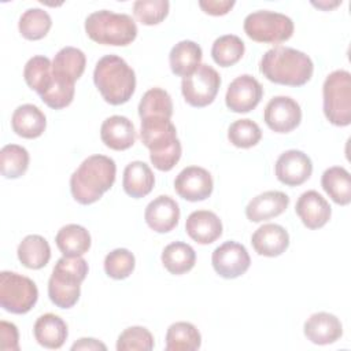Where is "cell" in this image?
<instances>
[{"mask_svg":"<svg viewBox=\"0 0 351 351\" xmlns=\"http://www.w3.org/2000/svg\"><path fill=\"white\" fill-rule=\"evenodd\" d=\"M259 71L274 84L302 86L311 80L314 64L311 58L304 52L277 45L263 53Z\"/></svg>","mask_w":351,"mask_h":351,"instance_id":"1","label":"cell"},{"mask_svg":"<svg viewBox=\"0 0 351 351\" xmlns=\"http://www.w3.org/2000/svg\"><path fill=\"white\" fill-rule=\"evenodd\" d=\"M117 165L106 155L88 156L70 177V191L75 202L88 206L97 202L115 182Z\"/></svg>","mask_w":351,"mask_h":351,"instance_id":"2","label":"cell"},{"mask_svg":"<svg viewBox=\"0 0 351 351\" xmlns=\"http://www.w3.org/2000/svg\"><path fill=\"white\" fill-rule=\"evenodd\" d=\"M140 138L149 149V159L155 169L170 171L181 159L182 147L170 119L163 117L141 119Z\"/></svg>","mask_w":351,"mask_h":351,"instance_id":"3","label":"cell"},{"mask_svg":"<svg viewBox=\"0 0 351 351\" xmlns=\"http://www.w3.org/2000/svg\"><path fill=\"white\" fill-rule=\"evenodd\" d=\"M93 82L108 104L121 106L134 93L136 74L121 56L106 55L95 66Z\"/></svg>","mask_w":351,"mask_h":351,"instance_id":"4","label":"cell"},{"mask_svg":"<svg viewBox=\"0 0 351 351\" xmlns=\"http://www.w3.org/2000/svg\"><path fill=\"white\" fill-rule=\"evenodd\" d=\"M88 263L82 256H62L53 266L48 280V296L59 308H71L80 299L81 282L88 274Z\"/></svg>","mask_w":351,"mask_h":351,"instance_id":"5","label":"cell"},{"mask_svg":"<svg viewBox=\"0 0 351 351\" xmlns=\"http://www.w3.org/2000/svg\"><path fill=\"white\" fill-rule=\"evenodd\" d=\"M85 32L95 43L114 47H126L137 37V26L132 16L108 10L89 14L85 19Z\"/></svg>","mask_w":351,"mask_h":351,"instance_id":"6","label":"cell"},{"mask_svg":"<svg viewBox=\"0 0 351 351\" xmlns=\"http://www.w3.org/2000/svg\"><path fill=\"white\" fill-rule=\"evenodd\" d=\"M322 103L326 119L335 126L351 123V74L335 70L324 81Z\"/></svg>","mask_w":351,"mask_h":351,"instance_id":"7","label":"cell"},{"mask_svg":"<svg viewBox=\"0 0 351 351\" xmlns=\"http://www.w3.org/2000/svg\"><path fill=\"white\" fill-rule=\"evenodd\" d=\"M245 34L263 44H280L289 40L293 34V22L289 16L269 10L251 12L244 19Z\"/></svg>","mask_w":351,"mask_h":351,"instance_id":"8","label":"cell"},{"mask_svg":"<svg viewBox=\"0 0 351 351\" xmlns=\"http://www.w3.org/2000/svg\"><path fill=\"white\" fill-rule=\"evenodd\" d=\"M38 299L33 280L14 271L0 273V306L12 314L29 313Z\"/></svg>","mask_w":351,"mask_h":351,"instance_id":"9","label":"cell"},{"mask_svg":"<svg viewBox=\"0 0 351 351\" xmlns=\"http://www.w3.org/2000/svg\"><path fill=\"white\" fill-rule=\"evenodd\" d=\"M219 86L218 71L208 64H200L195 73L182 78L181 92L189 106L202 108L214 101Z\"/></svg>","mask_w":351,"mask_h":351,"instance_id":"10","label":"cell"},{"mask_svg":"<svg viewBox=\"0 0 351 351\" xmlns=\"http://www.w3.org/2000/svg\"><path fill=\"white\" fill-rule=\"evenodd\" d=\"M211 263L218 276L232 280L243 276L248 270L251 258L243 244L236 241H225L214 250Z\"/></svg>","mask_w":351,"mask_h":351,"instance_id":"11","label":"cell"},{"mask_svg":"<svg viewBox=\"0 0 351 351\" xmlns=\"http://www.w3.org/2000/svg\"><path fill=\"white\" fill-rule=\"evenodd\" d=\"M263 119L267 128L276 133H289L302 121V108L289 96H276L265 107Z\"/></svg>","mask_w":351,"mask_h":351,"instance_id":"12","label":"cell"},{"mask_svg":"<svg viewBox=\"0 0 351 351\" xmlns=\"http://www.w3.org/2000/svg\"><path fill=\"white\" fill-rule=\"evenodd\" d=\"M262 96L263 88L259 81L250 74H243L229 84L225 104L233 112H250L259 104Z\"/></svg>","mask_w":351,"mask_h":351,"instance_id":"13","label":"cell"},{"mask_svg":"<svg viewBox=\"0 0 351 351\" xmlns=\"http://www.w3.org/2000/svg\"><path fill=\"white\" fill-rule=\"evenodd\" d=\"M213 188L214 182L211 174L199 166L182 169L174 180L176 192L188 202L206 200L213 193Z\"/></svg>","mask_w":351,"mask_h":351,"instance_id":"14","label":"cell"},{"mask_svg":"<svg viewBox=\"0 0 351 351\" xmlns=\"http://www.w3.org/2000/svg\"><path fill=\"white\" fill-rule=\"evenodd\" d=\"M274 171L277 180L284 185L298 186L310 178L313 162L307 154L299 149H288L278 156Z\"/></svg>","mask_w":351,"mask_h":351,"instance_id":"15","label":"cell"},{"mask_svg":"<svg viewBox=\"0 0 351 351\" xmlns=\"http://www.w3.org/2000/svg\"><path fill=\"white\" fill-rule=\"evenodd\" d=\"M144 219L154 232L167 233L178 223L180 206L173 197L160 195L148 203L144 211Z\"/></svg>","mask_w":351,"mask_h":351,"instance_id":"16","label":"cell"},{"mask_svg":"<svg viewBox=\"0 0 351 351\" xmlns=\"http://www.w3.org/2000/svg\"><path fill=\"white\" fill-rule=\"evenodd\" d=\"M295 211L303 225L308 229H319L328 223L332 208L326 199L317 191L303 192L295 206Z\"/></svg>","mask_w":351,"mask_h":351,"instance_id":"17","label":"cell"},{"mask_svg":"<svg viewBox=\"0 0 351 351\" xmlns=\"http://www.w3.org/2000/svg\"><path fill=\"white\" fill-rule=\"evenodd\" d=\"M303 332L311 343L326 346L337 341L343 336V325L336 315L319 311L311 314L306 319Z\"/></svg>","mask_w":351,"mask_h":351,"instance_id":"18","label":"cell"},{"mask_svg":"<svg viewBox=\"0 0 351 351\" xmlns=\"http://www.w3.org/2000/svg\"><path fill=\"white\" fill-rule=\"evenodd\" d=\"M251 244L256 254L274 258L284 254L289 247V234L281 225L265 223L254 232Z\"/></svg>","mask_w":351,"mask_h":351,"instance_id":"19","label":"cell"},{"mask_svg":"<svg viewBox=\"0 0 351 351\" xmlns=\"http://www.w3.org/2000/svg\"><path fill=\"white\" fill-rule=\"evenodd\" d=\"M100 138L110 149L125 151L136 143V129L129 118L112 115L101 123Z\"/></svg>","mask_w":351,"mask_h":351,"instance_id":"20","label":"cell"},{"mask_svg":"<svg viewBox=\"0 0 351 351\" xmlns=\"http://www.w3.org/2000/svg\"><path fill=\"white\" fill-rule=\"evenodd\" d=\"M289 204V197L281 191H266L252 197L245 207V217L251 222H262L281 215Z\"/></svg>","mask_w":351,"mask_h":351,"instance_id":"21","label":"cell"},{"mask_svg":"<svg viewBox=\"0 0 351 351\" xmlns=\"http://www.w3.org/2000/svg\"><path fill=\"white\" fill-rule=\"evenodd\" d=\"M185 232L197 244H211L221 237L222 222L215 213L197 210L188 215Z\"/></svg>","mask_w":351,"mask_h":351,"instance_id":"22","label":"cell"},{"mask_svg":"<svg viewBox=\"0 0 351 351\" xmlns=\"http://www.w3.org/2000/svg\"><path fill=\"white\" fill-rule=\"evenodd\" d=\"M34 339L37 343L49 350L60 348L69 335L66 322L56 314L47 313L37 318L33 326Z\"/></svg>","mask_w":351,"mask_h":351,"instance_id":"23","label":"cell"},{"mask_svg":"<svg viewBox=\"0 0 351 351\" xmlns=\"http://www.w3.org/2000/svg\"><path fill=\"white\" fill-rule=\"evenodd\" d=\"M12 130L23 138H37L47 128L44 112L34 104H22L15 108L11 117Z\"/></svg>","mask_w":351,"mask_h":351,"instance_id":"24","label":"cell"},{"mask_svg":"<svg viewBox=\"0 0 351 351\" xmlns=\"http://www.w3.org/2000/svg\"><path fill=\"white\" fill-rule=\"evenodd\" d=\"M202 58L203 52L199 44L191 40H182L177 43L169 53L171 73L185 78L196 71V69L200 66Z\"/></svg>","mask_w":351,"mask_h":351,"instance_id":"25","label":"cell"},{"mask_svg":"<svg viewBox=\"0 0 351 351\" xmlns=\"http://www.w3.org/2000/svg\"><path fill=\"white\" fill-rule=\"evenodd\" d=\"M155 185V176L151 167L141 162L134 160L130 162L125 170L122 177V186L126 195L134 199H140L147 196Z\"/></svg>","mask_w":351,"mask_h":351,"instance_id":"26","label":"cell"},{"mask_svg":"<svg viewBox=\"0 0 351 351\" xmlns=\"http://www.w3.org/2000/svg\"><path fill=\"white\" fill-rule=\"evenodd\" d=\"M55 243L63 256H82L90 248L89 232L77 223H69L59 229Z\"/></svg>","mask_w":351,"mask_h":351,"instance_id":"27","label":"cell"},{"mask_svg":"<svg viewBox=\"0 0 351 351\" xmlns=\"http://www.w3.org/2000/svg\"><path fill=\"white\" fill-rule=\"evenodd\" d=\"M19 262L32 270H38L47 266L51 259V247L40 234L26 236L16 250Z\"/></svg>","mask_w":351,"mask_h":351,"instance_id":"28","label":"cell"},{"mask_svg":"<svg viewBox=\"0 0 351 351\" xmlns=\"http://www.w3.org/2000/svg\"><path fill=\"white\" fill-rule=\"evenodd\" d=\"M321 185L326 195L340 206H347L351 202V177L341 166H333L324 171Z\"/></svg>","mask_w":351,"mask_h":351,"instance_id":"29","label":"cell"},{"mask_svg":"<svg viewBox=\"0 0 351 351\" xmlns=\"http://www.w3.org/2000/svg\"><path fill=\"white\" fill-rule=\"evenodd\" d=\"M160 258L165 269L174 276L188 273L196 263L195 250L184 241H174L166 245Z\"/></svg>","mask_w":351,"mask_h":351,"instance_id":"30","label":"cell"},{"mask_svg":"<svg viewBox=\"0 0 351 351\" xmlns=\"http://www.w3.org/2000/svg\"><path fill=\"white\" fill-rule=\"evenodd\" d=\"M202 346V335L197 328L185 321L174 322L166 332V351H195Z\"/></svg>","mask_w":351,"mask_h":351,"instance_id":"31","label":"cell"},{"mask_svg":"<svg viewBox=\"0 0 351 351\" xmlns=\"http://www.w3.org/2000/svg\"><path fill=\"white\" fill-rule=\"evenodd\" d=\"M86 58L85 53L74 47L62 48L53 58L52 71L71 82H75L85 71Z\"/></svg>","mask_w":351,"mask_h":351,"instance_id":"32","label":"cell"},{"mask_svg":"<svg viewBox=\"0 0 351 351\" xmlns=\"http://www.w3.org/2000/svg\"><path fill=\"white\" fill-rule=\"evenodd\" d=\"M23 78L30 89L37 92L40 96L44 95L53 81L51 60L43 55L30 58L25 64Z\"/></svg>","mask_w":351,"mask_h":351,"instance_id":"33","label":"cell"},{"mask_svg":"<svg viewBox=\"0 0 351 351\" xmlns=\"http://www.w3.org/2000/svg\"><path fill=\"white\" fill-rule=\"evenodd\" d=\"M29 152L18 144H7L0 151V171L4 178L15 180L22 177L29 167Z\"/></svg>","mask_w":351,"mask_h":351,"instance_id":"34","label":"cell"},{"mask_svg":"<svg viewBox=\"0 0 351 351\" xmlns=\"http://www.w3.org/2000/svg\"><path fill=\"white\" fill-rule=\"evenodd\" d=\"M52 26V19L45 10L29 8L26 10L18 23L19 33L23 38L37 41L44 38Z\"/></svg>","mask_w":351,"mask_h":351,"instance_id":"35","label":"cell"},{"mask_svg":"<svg viewBox=\"0 0 351 351\" xmlns=\"http://www.w3.org/2000/svg\"><path fill=\"white\" fill-rule=\"evenodd\" d=\"M138 115L141 119L148 117H163L170 119L173 115V101L170 95L158 86L148 89L138 103Z\"/></svg>","mask_w":351,"mask_h":351,"instance_id":"36","label":"cell"},{"mask_svg":"<svg viewBox=\"0 0 351 351\" xmlns=\"http://www.w3.org/2000/svg\"><path fill=\"white\" fill-rule=\"evenodd\" d=\"M244 51L245 45L239 36L225 34L214 41L211 56L218 66L230 67L243 58Z\"/></svg>","mask_w":351,"mask_h":351,"instance_id":"37","label":"cell"},{"mask_svg":"<svg viewBox=\"0 0 351 351\" xmlns=\"http://www.w3.org/2000/svg\"><path fill=\"white\" fill-rule=\"evenodd\" d=\"M228 138L237 148H251L261 141L262 130L252 119H237L229 126Z\"/></svg>","mask_w":351,"mask_h":351,"instance_id":"38","label":"cell"},{"mask_svg":"<svg viewBox=\"0 0 351 351\" xmlns=\"http://www.w3.org/2000/svg\"><path fill=\"white\" fill-rule=\"evenodd\" d=\"M136 266L134 255L126 248H117L104 258V271L114 280L128 278Z\"/></svg>","mask_w":351,"mask_h":351,"instance_id":"39","label":"cell"},{"mask_svg":"<svg viewBox=\"0 0 351 351\" xmlns=\"http://www.w3.org/2000/svg\"><path fill=\"white\" fill-rule=\"evenodd\" d=\"M53 74V71H52ZM75 82H71L60 75L53 74V81L51 88L41 95V100L52 110H62L67 106H70V103L74 99V93H75V88H74Z\"/></svg>","mask_w":351,"mask_h":351,"instance_id":"40","label":"cell"},{"mask_svg":"<svg viewBox=\"0 0 351 351\" xmlns=\"http://www.w3.org/2000/svg\"><path fill=\"white\" fill-rule=\"evenodd\" d=\"M154 346V336L144 326H129L118 336L117 340L118 351H151Z\"/></svg>","mask_w":351,"mask_h":351,"instance_id":"41","label":"cell"},{"mask_svg":"<svg viewBox=\"0 0 351 351\" xmlns=\"http://www.w3.org/2000/svg\"><path fill=\"white\" fill-rule=\"evenodd\" d=\"M169 8L170 3L167 0H137L133 4V14L143 25L154 26L165 21Z\"/></svg>","mask_w":351,"mask_h":351,"instance_id":"42","label":"cell"},{"mask_svg":"<svg viewBox=\"0 0 351 351\" xmlns=\"http://www.w3.org/2000/svg\"><path fill=\"white\" fill-rule=\"evenodd\" d=\"M0 350L1 351H18L19 350V333L18 328L12 322H0Z\"/></svg>","mask_w":351,"mask_h":351,"instance_id":"43","label":"cell"},{"mask_svg":"<svg viewBox=\"0 0 351 351\" xmlns=\"http://www.w3.org/2000/svg\"><path fill=\"white\" fill-rule=\"evenodd\" d=\"M234 5L233 0H200L199 7L208 15H226Z\"/></svg>","mask_w":351,"mask_h":351,"instance_id":"44","label":"cell"},{"mask_svg":"<svg viewBox=\"0 0 351 351\" xmlns=\"http://www.w3.org/2000/svg\"><path fill=\"white\" fill-rule=\"evenodd\" d=\"M71 350L75 351V350H89V351H95V350H103L106 351L107 347L104 343L99 341L97 339H93V337H82L78 341H75L73 346H71Z\"/></svg>","mask_w":351,"mask_h":351,"instance_id":"45","label":"cell"},{"mask_svg":"<svg viewBox=\"0 0 351 351\" xmlns=\"http://www.w3.org/2000/svg\"><path fill=\"white\" fill-rule=\"evenodd\" d=\"M340 3H341V1H340ZM340 3H339V1H335V3H332V4H330V3H329V4H328V3H313V5H315V7L321 8V10H326V11H328V10H330V8L336 7V5H339Z\"/></svg>","mask_w":351,"mask_h":351,"instance_id":"46","label":"cell"}]
</instances>
